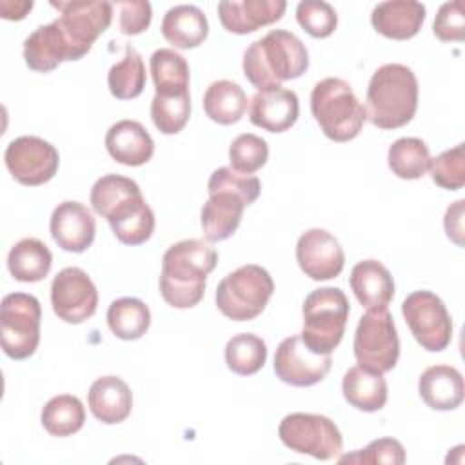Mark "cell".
I'll return each instance as SVG.
<instances>
[{"instance_id": "cell-20", "label": "cell", "mask_w": 465, "mask_h": 465, "mask_svg": "<svg viewBox=\"0 0 465 465\" xmlns=\"http://www.w3.org/2000/svg\"><path fill=\"white\" fill-rule=\"evenodd\" d=\"M24 60L36 73H49L65 60H80L56 20L38 25L24 42Z\"/></svg>"}, {"instance_id": "cell-6", "label": "cell", "mask_w": 465, "mask_h": 465, "mask_svg": "<svg viewBox=\"0 0 465 465\" xmlns=\"http://www.w3.org/2000/svg\"><path fill=\"white\" fill-rule=\"evenodd\" d=\"M302 340L316 354H331L341 341L347 318L349 300L338 287H320L307 294L303 307Z\"/></svg>"}, {"instance_id": "cell-31", "label": "cell", "mask_w": 465, "mask_h": 465, "mask_svg": "<svg viewBox=\"0 0 465 465\" xmlns=\"http://www.w3.org/2000/svg\"><path fill=\"white\" fill-rule=\"evenodd\" d=\"M247 109V96L243 89L231 80L213 82L203 94V111L205 114L220 124L231 125L242 120Z\"/></svg>"}, {"instance_id": "cell-9", "label": "cell", "mask_w": 465, "mask_h": 465, "mask_svg": "<svg viewBox=\"0 0 465 465\" xmlns=\"http://www.w3.org/2000/svg\"><path fill=\"white\" fill-rule=\"evenodd\" d=\"M352 349L358 365L381 374L392 371L400 358L392 314L387 309H369L358 322Z\"/></svg>"}, {"instance_id": "cell-42", "label": "cell", "mask_w": 465, "mask_h": 465, "mask_svg": "<svg viewBox=\"0 0 465 465\" xmlns=\"http://www.w3.org/2000/svg\"><path fill=\"white\" fill-rule=\"evenodd\" d=\"M432 31L441 42H461L465 38L463 4L460 0L441 4L434 18Z\"/></svg>"}, {"instance_id": "cell-23", "label": "cell", "mask_w": 465, "mask_h": 465, "mask_svg": "<svg viewBox=\"0 0 465 465\" xmlns=\"http://www.w3.org/2000/svg\"><path fill=\"white\" fill-rule=\"evenodd\" d=\"M425 20V5L414 0H387L374 5L372 27L391 40H409L418 35Z\"/></svg>"}, {"instance_id": "cell-41", "label": "cell", "mask_w": 465, "mask_h": 465, "mask_svg": "<svg viewBox=\"0 0 465 465\" xmlns=\"http://www.w3.org/2000/svg\"><path fill=\"white\" fill-rule=\"evenodd\" d=\"M340 463H392L401 465L405 461V449L394 438H380L371 441L365 449L338 458Z\"/></svg>"}, {"instance_id": "cell-25", "label": "cell", "mask_w": 465, "mask_h": 465, "mask_svg": "<svg viewBox=\"0 0 465 465\" xmlns=\"http://www.w3.org/2000/svg\"><path fill=\"white\" fill-rule=\"evenodd\" d=\"M356 300L369 309H387L394 296V280L389 269L378 260L358 262L349 276Z\"/></svg>"}, {"instance_id": "cell-16", "label": "cell", "mask_w": 465, "mask_h": 465, "mask_svg": "<svg viewBox=\"0 0 465 465\" xmlns=\"http://www.w3.org/2000/svg\"><path fill=\"white\" fill-rule=\"evenodd\" d=\"M207 191L209 198L200 214L203 236L207 242H223L236 232L243 209L252 202L242 193L213 180H209Z\"/></svg>"}, {"instance_id": "cell-28", "label": "cell", "mask_w": 465, "mask_h": 465, "mask_svg": "<svg viewBox=\"0 0 465 465\" xmlns=\"http://www.w3.org/2000/svg\"><path fill=\"white\" fill-rule=\"evenodd\" d=\"M341 392L351 407L363 412H376L387 403V381L383 374L361 365L351 367L345 372Z\"/></svg>"}, {"instance_id": "cell-11", "label": "cell", "mask_w": 465, "mask_h": 465, "mask_svg": "<svg viewBox=\"0 0 465 465\" xmlns=\"http://www.w3.org/2000/svg\"><path fill=\"white\" fill-rule=\"evenodd\" d=\"M401 314L425 351L440 352L449 347L452 320L440 296L430 291H414L403 300Z\"/></svg>"}, {"instance_id": "cell-27", "label": "cell", "mask_w": 465, "mask_h": 465, "mask_svg": "<svg viewBox=\"0 0 465 465\" xmlns=\"http://www.w3.org/2000/svg\"><path fill=\"white\" fill-rule=\"evenodd\" d=\"M163 38L176 49L198 47L209 35V24L203 11L191 4L171 7L162 20Z\"/></svg>"}, {"instance_id": "cell-4", "label": "cell", "mask_w": 465, "mask_h": 465, "mask_svg": "<svg viewBox=\"0 0 465 465\" xmlns=\"http://www.w3.org/2000/svg\"><path fill=\"white\" fill-rule=\"evenodd\" d=\"M418 78L403 64H385L374 71L365 96V118L378 129L409 124L418 109Z\"/></svg>"}, {"instance_id": "cell-38", "label": "cell", "mask_w": 465, "mask_h": 465, "mask_svg": "<svg viewBox=\"0 0 465 465\" xmlns=\"http://www.w3.org/2000/svg\"><path fill=\"white\" fill-rule=\"evenodd\" d=\"M267 158H269L267 142L252 133L238 134L229 145V162H231V167L238 173L252 174L265 165Z\"/></svg>"}, {"instance_id": "cell-8", "label": "cell", "mask_w": 465, "mask_h": 465, "mask_svg": "<svg viewBox=\"0 0 465 465\" xmlns=\"http://www.w3.org/2000/svg\"><path fill=\"white\" fill-rule=\"evenodd\" d=\"M40 302L27 292H11L0 305V338L4 352L13 360L35 354L40 341Z\"/></svg>"}, {"instance_id": "cell-40", "label": "cell", "mask_w": 465, "mask_h": 465, "mask_svg": "<svg viewBox=\"0 0 465 465\" xmlns=\"http://www.w3.org/2000/svg\"><path fill=\"white\" fill-rule=\"evenodd\" d=\"M298 24L312 38H327L338 25V15L334 7L322 0H303L296 5Z\"/></svg>"}, {"instance_id": "cell-19", "label": "cell", "mask_w": 465, "mask_h": 465, "mask_svg": "<svg viewBox=\"0 0 465 465\" xmlns=\"http://www.w3.org/2000/svg\"><path fill=\"white\" fill-rule=\"evenodd\" d=\"M300 114V104L294 91L282 85L260 89L249 104V120L269 133L291 129Z\"/></svg>"}, {"instance_id": "cell-43", "label": "cell", "mask_w": 465, "mask_h": 465, "mask_svg": "<svg viewBox=\"0 0 465 465\" xmlns=\"http://www.w3.org/2000/svg\"><path fill=\"white\" fill-rule=\"evenodd\" d=\"M120 18H118V29L122 35L134 36L143 33L151 25L153 9L151 4L145 0H129L118 4Z\"/></svg>"}, {"instance_id": "cell-3", "label": "cell", "mask_w": 465, "mask_h": 465, "mask_svg": "<svg viewBox=\"0 0 465 465\" xmlns=\"http://www.w3.org/2000/svg\"><path fill=\"white\" fill-rule=\"evenodd\" d=\"M242 67L254 87H276L282 82L300 78L307 71L309 53L291 31L272 29L245 49Z\"/></svg>"}, {"instance_id": "cell-14", "label": "cell", "mask_w": 465, "mask_h": 465, "mask_svg": "<svg viewBox=\"0 0 465 465\" xmlns=\"http://www.w3.org/2000/svg\"><path fill=\"white\" fill-rule=\"evenodd\" d=\"M51 305L65 323H82L96 312L98 291L84 269L65 267L53 278Z\"/></svg>"}, {"instance_id": "cell-15", "label": "cell", "mask_w": 465, "mask_h": 465, "mask_svg": "<svg viewBox=\"0 0 465 465\" xmlns=\"http://www.w3.org/2000/svg\"><path fill=\"white\" fill-rule=\"evenodd\" d=\"M331 354L312 352L300 334L285 338L274 352V374L287 385L311 387L331 371Z\"/></svg>"}, {"instance_id": "cell-33", "label": "cell", "mask_w": 465, "mask_h": 465, "mask_svg": "<svg viewBox=\"0 0 465 465\" xmlns=\"http://www.w3.org/2000/svg\"><path fill=\"white\" fill-rule=\"evenodd\" d=\"M40 421L51 436L65 438L78 432L85 421V409L73 394H58L42 409Z\"/></svg>"}, {"instance_id": "cell-5", "label": "cell", "mask_w": 465, "mask_h": 465, "mask_svg": "<svg viewBox=\"0 0 465 465\" xmlns=\"http://www.w3.org/2000/svg\"><path fill=\"white\" fill-rule=\"evenodd\" d=\"M311 113L323 134L340 143L356 138L367 120L349 82L336 76L323 78L312 87Z\"/></svg>"}, {"instance_id": "cell-32", "label": "cell", "mask_w": 465, "mask_h": 465, "mask_svg": "<svg viewBox=\"0 0 465 465\" xmlns=\"http://www.w3.org/2000/svg\"><path fill=\"white\" fill-rule=\"evenodd\" d=\"M107 325L111 332L120 340H138L147 332L151 325V311L142 300L124 296L109 305Z\"/></svg>"}, {"instance_id": "cell-7", "label": "cell", "mask_w": 465, "mask_h": 465, "mask_svg": "<svg viewBox=\"0 0 465 465\" xmlns=\"http://www.w3.org/2000/svg\"><path fill=\"white\" fill-rule=\"evenodd\" d=\"M274 292V282L267 269L247 263L229 272L216 287V307L232 322L254 320L265 309Z\"/></svg>"}, {"instance_id": "cell-29", "label": "cell", "mask_w": 465, "mask_h": 465, "mask_svg": "<svg viewBox=\"0 0 465 465\" xmlns=\"http://www.w3.org/2000/svg\"><path fill=\"white\" fill-rule=\"evenodd\" d=\"M53 265V254L38 238H22L7 254V269L11 276L24 283L44 280Z\"/></svg>"}, {"instance_id": "cell-45", "label": "cell", "mask_w": 465, "mask_h": 465, "mask_svg": "<svg viewBox=\"0 0 465 465\" xmlns=\"http://www.w3.org/2000/svg\"><path fill=\"white\" fill-rule=\"evenodd\" d=\"M33 9V2H9V0H4L0 2V16L5 18V20H22L27 11Z\"/></svg>"}, {"instance_id": "cell-39", "label": "cell", "mask_w": 465, "mask_h": 465, "mask_svg": "<svg viewBox=\"0 0 465 465\" xmlns=\"http://www.w3.org/2000/svg\"><path fill=\"white\" fill-rule=\"evenodd\" d=\"M429 173L436 185L458 191L465 183V154L463 143L454 145L452 149L443 151L440 156L429 162Z\"/></svg>"}, {"instance_id": "cell-13", "label": "cell", "mask_w": 465, "mask_h": 465, "mask_svg": "<svg viewBox=\"0 0 465 465\" xmlns=\"http://www.w3.org/2000/svg\"><path fill=\"white\" fill-rule=\"evenodd\" d=\"M51 5L60 11L56 22L80 58L91 51L113 20L111 2H51Z\"/></svg>"}, {"instance_id": "cell-30", "label": "cell", "mask_w": 465, "mask_h": 465, "mask_svg": "<svg viewBox=\"0 0 465 465\" xmlns=\"http://www.w3.org/2000/svg\"><path fill=\"white\" fill-rule=\"evenodd\" d=\"M156 94L182 96L189 94V64L174 49H156L149 60Z\"/></svg>"}, {"instance_id": "cell-44", "label": "cell", "mask_w": 465, "mask_h": 465, "mask_svg": "<svg viewBox=\"0 0 465 465\" xmlns=\"http://www.w3.org/2000/svg\"><path fill=\"white\" fill-rule=\"evenodd\" d=\"M463 203L465 200L454 202L452 205H449L443 216V227L449 240H452L460 247H463V234H465L463 232Z\"/></svg>"}, {"instance_id": "cell-10", "label": "cell", "mask_w": 465, "mask_h": 465, "mask_svg": "<svg viewBox=\"0 0 465 465\" xmlns=\"http://www.w3.org/2000/svg\"><path fill=\"white\" fill-rule=\"evenodd\" d=\"M278 436L287 449L316 460H332L343 447L340 429L322 414L291 412L280 421Z\"/></svg>"}, {"instance_id": "cell-36", "label": "cell", "mask_w": 465, "mask_h": 465, "mask_svg": "<svg viewBox=\"0 0 465 465\" xmlns=\"http://www.w3.org/2000/svg\"><path fill=\"white\" fill-rule=\"evenodd\" d=\"M267 360L265 341L251 332L234 334L225 343V363L240 376H251L258 372Z\"/></svg>"}, {"instance_id": "cell-18", "label": "cell", "mask_w": 465, "mask_h": 465, "mask_svg": "<svg viewBox=\"0 0 465 465\" xmlns=\"http://www.w3.org/2000/svg\"><path fill=\"white\" fill-rule=\"evenodd\" d=\"M49 229L60 249L69 252H84L94 242L96 222L87 205L74 200H65L54 207Z\"/></svg>"}, {"instance_id": "cell-2", "label": "cell", "mask_w": 465, "mask_h": 465, "mask_svg": "<svg viewBox=\"0 0 465 465\" xmlns=\"http://www.w3.org/2000/svg\"><path fill=\"white\" fill-rule=\"evenodd\" d=\"M218 254L203 240L173 243L162 258L160 294L174 309H191L205 292V278L216 267Z\"/></svg>"}, {"instance_id": "cell-35", "label": "cell", "mask_w": 465, "mask_h": 465, "mask_svg": "<svg viewBox=\"0 0 465 465\" xmlns=\"http://www.w3.org/2000/svg\"><path fill=\"white\" fill-rule=\"evenodd\" d=\"M430 154L423 140L414 136H403L392 142L387 153V163L391 171L403 180H418L429 169Z\"/></svg>"}, {"instance_id": "cell-17", "label": "cell", "mask_w": 465, "mask_h": 465, "mask_svg": "<svg viewBox=\"0 0 465 465\" xmlns=\"http://www.w3.org/2000/svg\"><path fill=\"white\" fill-rule=\"evenodd\" d=\"M296 262L305 276L322 282L341 272L345 254L340 242L329 231L314 227L298 238Z\"/></svg>"}, {"instance_id": "cell-34", "label": "cell", "mask_w": 465, "mask_h": 465, "mask_svg": "<svg viewBox=\"0 0 465 465\" xmlns=\"http://www.w3.org/2000/svg\"><path fill=\"white\" fill-rule=\"evenodd\" d=\"M145 78V65L140 53L133 45H127L124 58L107 73V85L114 98L133 100L142 94Z\"/></svg>"}, {"instance_id": "cell-26", "label": "cell", "mask_w": 465, "mask_h": 465, "mask_svg": "<svg viewBox=\"0 0 465 465\" xmlns=\"http://www.w3.org/2000/svg\"><path fill=\"white\" fill-rule=\"evenodd\" d=\"M463 378L456 367H427L418 380V392L434 411H454L463 401Z\"/></svg>"}, {"instance_id": "cell-21", "label": "cell", "mask_w": 465, "mask_h": 465, "mask_svg": "<svg viewBox=\"0 0 465 465\" xmlns=\"http://www.w3.org/2000/svg\"><path fill=\"white\" fill-rule=\"evenodd\" d=\"M285 7L283 0H232L218 4V16L229 33L247 35L278 22Z\"/></svg>"}, {"instance_id": "cell-22", "label": "cell", "mask_w": 465, "mask_h": 465, "mask_svg": "<svg viewBox=\"0 0 465 465\" xmlns=\"http://www.w3.org/2000/svg\"><path fill=\"white\" fill-rule=\"evenodd\" d=\"M105 149L114 162L138 167L153 158L154 142L140 122L120 120L107 129Z\"/></svg>"}, {"instance_id": "cell-12", "label": "cell", "mask_w": 465, "mask_h": 465, "mask_svg": "<svg viewBox=\"0 0 465 465\" xmlns=\"http://www.w3.org/2000/svg\"><path fill=\"white\" fill-rule=\"evenodd\" d=\"M4 162L11 176L29 187L47 183L58 171L60 156L54 145L38 136H18L5 147Z\"/></svg>"}, {"instance_id": "cell-24", "label": "cell", "mask_w": 465, "mask_h": 465, "mask_svg": "<svg viewBox=\"0 0 465 465\" xmlns=\"http://www.w3.org/2000/svg\"><path fill=\"white\" fill-rule=\"evenodd\" d=\"M87 403L98 421L114 425L129 418L133 409V394L122 378L102 376L91 383Z\"/></svg>"}, {"instance_id": "cell-37", "label": "cell", "mask_w": 465, "mask_h": 465, "mask_svg": "<svg viewBox=\"0 0 465 465\" xmlns=\"http://www.w3.org/2000/svg\"><path fill=\"white\" fill-rule=\"evenodd\" d=\"M191 116V96H160L151 102V118L154 127L163 134L180 133Z\"/></svg>"}, {"instance_id": "cell-1", "label": "cell", "mask_w": 465, "mask_h": 465, "mask_svg": "<svg viewBox=\"0 0 465 465\" xmlns=\"http://www.w3.org/2000/svg\"><path fill=\"white\" fill-rule=\"evenodd\" d=\"M91 205L107 220L113 234L125 245L145 243L154 231V213L138 183L122 174H105L91 189Z\"/></svg>"}]
</instances>
